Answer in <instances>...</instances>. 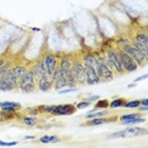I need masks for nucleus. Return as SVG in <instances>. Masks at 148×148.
Listing matches in <instances>:
<instances>
[{
    "label": "nucleus",
    "instance_id": "obj_1",
    "mask_svg": "<svg viewBox=\"0 0 148 148\" xmlns=\"http://www.w3.org/2000/svg\"><path fill=\"white\" fill-rule=\"evenodd\" d=\"M71 72L73 73V76H75V79H76L77 86H85L86 85L85 67H84L81 55H79V53H72Z\"/></svg>",
    "mask_w": 148,
    "mask_h": 148
},
{
    "label": "nucleus",
    "instance_id": "obj_2",
    "mask_svg": "<svg viewBox=\"0 0 148 148\" xmlns=\"http://www.w3.org/2000/svg\"><path fill=\"white\" fill-rule=\"evenodd\" d=\"M105 55L108 56V58L113 62L114 65V72L115 75H119L122 76L124 75V70H123V66H122V61H120V56H119V48L115 46H109L108 48L105 49Z\"/></svg>",
    "mask_w": 148,
    "mask_h": 148
},
{
    "label": "nucleus",
    "instance_id": "obj_3",
    "mask_svg": "<svg viewBox=\"0 0 148 148\" xmlns=\"http://www.w3.org/2000/svg\"><path fill=\"white\" fill-rule=\"evenodd\" d=\"M58 55L60 53H55L51 51H46L42 57L43 65H45V70H46V75L52 77V73L55 72L57 65H58Z\"/></svg>",
    "mask_w": 148,
    "mask_h": 148
},
{
    "label": "nucleus",
    "instance_id": "obj_4",
    "mask_svg": "<svg viewBox=\"0 0 148 148\" xmlns=\"http://www.w3.org/2000/svg\"><path fill=\"white\" fill-rule=\"evenodd\" d=\"M147 129L146 128H140V127H130L127 129H123L120 132H114L109 136V138L115 139V138H132V137H140V136H146Z\"/></svg>",
    "mask_w": 148,
    "mask_h": 148
},
{
    "label": "nucleus",
    "instance_id": "obj_5",
    "mask_svg": "<svg viewBox=\"0 0 148 148\" xmlns=\"http://www.w3.org/2000/svg\"><path fill=\"white\" fill-rule=\"evenodd\" d=\"M95 69H96V72H97V76L100 77V80H101V82L103 81H112V80L115 79V72L113 71V70H110L109 67H108L105 63H103L101 61H100V58H99V56H97V61H96V66H95Z\"/></svg>",
    "mask_w": 148,
    "mask_h": 148
},
{
    "label": "nucleus",
    "instance_id": "obj_6",
    "mask_svg": "<svg viewBox=\"0 0 148 148\" xmlns=\"http://www.w3.org/2000/svg\"><path fill=\"white\" fill-rule=\"evenodd\" d=\"M119 56H120V61H122V66L125 73L134 72L139 69V66L137 65V62L130 57L125 51H123L122 48H119Z\"/></svg>",
    "mask_w": 148,
    "mask_h": 148
},
{
    "label": "nucleus",
    "instance_id": "obj_7",
    "mask_svg": "<svg viewBox=\"0 0 148 148\" xmlns=\"http://www.w3.org/2000/svg\"><path fill=\"white\" fill-rule=\"evenodd\" d=\"M77 112L75 104H58L55 105L51 115L53 116H67V115H73Z\"/></svg>",
    "mask_w": 148,
    "mask_h": 148
},
{
    "label": "nucleus",
    "instance_id": "obj_8",
    "mask_svg": "<svg viewBox=\"0 0 148 148\" xmlns=\"http://www.w3.org/2000/svg\"><path fill=\"white\" fill-rule=\"evenodd\" d=\"M122 49H123V51H125L128 55L132 57V58L137 62V65L139 66V67H143V66H146V65H147V58H148V57H146V56L143 55V53H140L137 48H134L132 45H127V46H124Z\"/></svg>",
    "mask_w": 148,
    "mask_h": 148
},
{
    "label": "nucleus",
    "instance_id": "obj_9",
    "mask_svg": "<svg viewBox=\"0 0 148 148\" xmlns=\"http://www.w3.org/2000/svg\"><path fill=\"white\" fill-rule=\"evenodd\" d=\"M84 62V61H82ZM84 67H85V75H86V85L87 86H92V85H97V84L101 82L100 77L97 76L96 69L95 66L90 65L87 62H84Z\"/></svg>",
    "mask_w": 148,
    "mask_h": 148
},
{
    "label": "nucleus",
    "instance_id": "obj_10",
    "mask_svg": "<svg viewBox=\"0 0 148 148\" xmlns=\"http://www.w3.org/2000/svg\"><path fill=\"white\" fill-rule=\"evenodd\" d=\"M71 62H72V53H60L58 55V67L62 71L66 79V75L71 71Z\"/></svg>",
    "mask_w": 148,
    "mask_h": 148
},
{
    "label": "nucleus",
    "instance_id": "obj_11",
    "mask_svg": "<svg viewBox=\"0 0 148 148\" xmlns=\"http://www.w3.org/2000/svg\"><path fill=\"white\" fill-rule=\"evenodd\" d=\"M118 116H96V118H90L87 119L85 123H82L84 127H97V125H103L106 123H112L116 122Z\"/></svg>",
    "mask_w": 148,
    "mask_h": 148
},
{
    "label": "nucleus",
    "instance_id": "obj_12",
    "mask_svg": "<svg viewBox=\"0 0 148 148\" xmlns=\"http://www.w3.org/2000/svg\"><path fill=\"white\" fill-rule=\"evenodd\" d=\"M52 81H53V89L57 90V91L63 89V87H66V79L63 76L62 71L60 70L58 65H57L55 72L52 73Z\"/></svg>",
    "mask_w": 148,
    "mask_h": 148
},
{
    "label": "nucleus",
    "instance_id": "obj_13",
    "mask_svg": "<svg viewBox=\"0 0 148 148\" xmlns=\"http://www.w3.org/2000/svg\"><path fill=\"white\" fill-rule=\"evenodd\" d=\"M28 67H29V70L32 71L33 76H34L36 82H37V80H38L39 77L43 76V75L46 73L45 65H43V61H42V57H39V58H37V60H36V61H33Z\"/></svg>",
    "mask_w": 148,
    "mask_h": 148
},
{
    "label": "nucleus",
    "instance_id": "obj_14",
    "mask_svg": "<svg viewBox=\"0 0 148 148\" xmlns=\"http://www.w3.org/2000/svg\"><path fill=\"white\" fill-rule=\"evenodd\" d=\"M37 89L42 92H47L49 90L53 89V81H52V77L47 76L46 73L43 76H41L38 80H37Z\"/></svg>",
    "mask_w": 148,
    "mask_h": 148
},
{
    "label": "nucleus",
    "instance_id": "obj_15",
    "mask_svg": "<svg viewBox=\"0 0 148 148\" xmlns=\"http://www.w3.org/2000/svg\"><path fill=\"white\" fill-rule=\"evenodd\" d=\"M0 109L8 113H16L22 110V104L14 101H0Z\"/></svg>",
    "mask_w": 148,
    "mask_h": 148
},
{
    "label": "nucleus",
    "instance_id": "obj_16",
    "mask_svg": "<svg viewBox=\"0 0 148 148\" xmlns=\"http://www.w3.org/2000/svg\"><path fill=\"white\" fill-rule=\"evenodd\" d=\"M16 90H19L23 94H32L36 92L37 90V82H28V84H18Z\"/></svg>",
    "mask_w": 148,
    "mask_h": 148
},
{
    "label": "nucleus",
    "instance_id": "obj_17",
    "mask_svg": "<svg viewBox=\"0 0 148 148\" xmlns=\"http://www.w3.org/2000/svg\"><path fill=\"white\" fill-rule=\"evenodd\" d=\"M132 39H134V41H137V42H139L140 45L148 47V34H147V32L144 31V29H139V31H137L132 36Z\"/></svg>",
    "mask_w": 148,
    "mask_h": 148
},
{
    "label": "nucleus",
    "instance_id": "obj_18",
    "mask_svg": "<svg viewBox=\"0 0 148 148\" xmlns=\"http://www.w3.org/2000/svg\"><path fill=\"white\" fill-rule=\"evenodd\" d=\"M21 115L16 113H8V112H4V110L0 109V124L1 123H6V122H12L14 119H19Z\"/></svg>",
    "mask_w": 148,
    "mask_h": 148
},
{
    "label": "nucleus",
    "instance_id": "obj_19",
    "mask_svg": "<svg viewBox=\"0 0 148 148\" xmlns=\"http://www.w3.org/2000/svg\"><path fill=\"white\" fill-rule=\"evenodd\" d=\"M19 120H21V122L27 127H36L37 124H38V122H39L37 115H29V114L21 116L19 118Z\"/></svg>",
    "mask_w": 148,
    "mask_h": 148
},
{
    "label": "nucleus",
    "instance_id": "obj_20",
    "mask_svg": "<svg viewBox=\"0 0 148 148\" xmlns=\"http://www.w3.org/2000/svg\"><path fill=\"white\" fill-rule=\"evenodd\" d=\"M27 70H28V65H25V63H13V66H12V71L14 72V75L16 79H19L23 73H24Z\"/></svg>",
    "mask_w": 148,
    "mask_h": 148
},
{
    "label": "nucleus",
    "instance_id": "obj_21",
    "mask_svg": "<svg viewBox=\"0 0 148 148\" xmlns=\"http://www.w3.org/2000/svg\"><path fill=\"white\" fill-rule=\"evenodd\" d=\"M28 82H36V79H34V76H33L32 71L29 70V67H28V70L18 79V84H28Z\"/></svg>",
    "mask_w": 148,
    "mask_h": 148
},
{
    "label": "nucleus",
    "instance_id": "obj_22",
    "mask_svg": "<svg viewBox=\"0 0 148 148\" xmlns=\"http://www.w3.org/2000/svg\"><path fill=\"white\" fill-rule=\"evenodd\" d=\"M109 115V110L108 109H99V110H91V112L86 113L85 118L90 119V118H96V116H108Z\"/></svg>",
    "mask_w": 148,
    "mask_h": 148
},
{
    "label": "nucleus",
    "instance_id": "obj_23",
    "mask_svg": "<svg viewBox=\"0 0 148 148\" xmlns=\"http://www.w3.org/2000/svg\"><path fill=\"white\" fill-rule=\"evenodd\" d=\"M125 101V97H114L112 101H109V108L110 109H120V108H123Z\"/></svg>",
    "mask_w": 148,
    "mask_h": 148
},
{
    "label": "nucleus",
    "instance_id": "obj_24",
    "mask_svg": "<svg viewBox=\"0 0 148 148\" xmlns=\"http://www.w3.org/2000/svg\"><path fill=\"white\" fill-rule=\"evenodd\" d=\"M99 109H109V100L108 99H97L95 104L92 105L91 110H99Z\"/></svg>",
    "mask_w": 148,
    "mask_h": 148
},
{
    "label": "nucleus",
    "instance_id": "obj_25",
    "mask_svg": "<svg viewBox=\"0 0 148 148\" xmlns=\"http://www.w3.org/2000/svg\"><path fill=\"white\" fill-rule=\"evenodd\" d=\"M38 140L41 143H43V144H47V143H57V142H60V137L58 136H48V134H46V136H42Z\"/></svg>",
    "mask_w": 148,
    "mask_h": 148
},
{
    "label": "nucleus",
    "instance_id": "obj_26",
    "mask_svg": "<svg viewBox=\"0 0 148 148\" xmlns=\"http://www.w3.org/2000/svg\"><path fill=\"white\" fill-rule=\"evenodd\" d=\"M130 45H132V46L134 47V48H137L140 53H143V55L146 56V57H148V47H147V46L140 45L139 42L134 41V39H132V38H130Z\"/></svg>",
    "mask_w": 148,
    "mask_h": 148
},
{
    "label": "nucleus",
    "instance_id": "obj_27",
    "mask_svg": "<svg viewBox=\"0 0 148 148\" xmlns=\"http://www.w3.org/2000/svg\"><path fill=\"white\" fill-rule=\"evenodd\" d=\"M127 45H130V38H128V37H119V38L114 39V46L118 48H123Z\"/></svg>",
    "mask_w": 148,
    "mask_h": 148
},
{
    "label": "nucleus",
    "instance_id": "obj_28",
    "mask_svg": "<svg viewBox=\"0 0 148 148\" xmlns=\"http://www.w3.org/2000/svg\"><path fill=\"white\" fill-rule=\"evenodd\" d=\"M146 119L140 115V116H137V118H133V119H129V120H124V122H119V124L122 125H134V124H139V123H144Z\"/></svg>",
    "mask_w": 148,
    "mask_h": 148
},
{
    "label": "nucleus",
    "instance_id": "obj_29",
    "mask_svg": "<svg viewBox=\"0 0 148 148\" xmlns=\"http://www.w3.org/2000/svg\"><path fill=\"white\" fill-rule=\"evenodd\" d=\"M140 105V100H128L124 103L123 108L124 109H137L138 106Z\"/></svg>",
    "mask_w": 148,
    "mask_h": 148
},
{
    "label": "nucleus",
    "instance_id": "obj_30",
    "mask_svg": "<svg viewBox=\"0 0 148 148\" xmlns=\"http://www.w3.org/2000/svg\"><path fill=\"white\" fill-rule=\"evenodd\" d=\"M75 106H76L77 110H80V109H86V108H90V106H91V103L86 101V100H80L79 103L75 104Z\"/></svg>",
    "mask_w": 148,
    "mask_h": 148
},
{
    "label": "nucleus",
    "instance_id": "obj_31",
    "mask_svg": "<svg viewBox=\"0 0 148 148\" xmlns=\"http://www.w3.org/2000/svg\"><path fill=\"white\" fill-rule=\"evenodd\" d=\"M25 113H27V114H29V115H37V116H38V114H39L38 106H34V108H27Z\"/></svg>",
    "mask_w": 148,
    "mask_h": 148
},
{
    "label": "nucleus",
    "instance_id": "obj_32",
    "mask_svg": "<svg viewBox=\"0 0 148 148\" xmlns=\"http://www.w3.org/2000/svg\"><path fill=\"white\" fill-rule=\"evenodd\" d=\"M76 91H77L76 87H67V89H61V90H58V94H60V95H65V94L76 92Z\"/></svg>",
    "mask_w": 148,
    "mask_h": 148
},
{
    "label": "nucleus",
    "instance_id": "obj_33",
    "mask_svg": "<svg viewBox=\"0 0 148 148\" xmlns=\"http://www.w3.org/2000/svg\"><path fill=\"white\" fill-rule=\"evenodd\" d=\"M18 144L16 140H13V142H5V140H1L0 139V147H14Z\"/></svg>",
    "mask_w": 148,
    "mask_h": 148
},
{
    "label": "nucleus",
    "instance_id": "obj_34",
    "mask_svg": "<svg viewBox=\"0 0 148 148\" xmlns=\"http://www.w3.org/2000/svg\"><path fill=\"white\" fill-rule=\"evenodd\" d=\"M97 99H100V96L99 95H89L86 97V99H82V100H86V101H89V103H95Z\"/></svg>",
    "mask_w": 148,
    "mask_h": 148
},
{
    "label": "nucleus",
    "instance_id": "obj_35",
    "mask_svg": "<svg viewBox=\"0 0 148 148\" xmlns=\"http://www.w3.org/2000/svg\"><path fill=\"white\" fill-rule=\"evenodd\" d=\"M147 79V75L144 73V75H142V76H139V77H137V79H134V84H137V82H139V81H142V80H146Z\"/></svg>",
    "mask_w": 148,
    "mask_h": 148
},
{
    "label": "nucleus",
    "instance_id": "obj_36",
    "mask_svg": "<svg viewBox=\"0 0 148 148\" xmlns=\"http://www.w3.org/2000/svg\"><path fill=\"white\" fill-rule=\"evenodd\" d=\"M137 109H139V113H146L147 112V110H148V105H139V106H138L137 108Z\"/></svg>",
    "mask_w": 148,
    "mask_h": 148
},
{
    "label": "nucleus",
    "instance_id": "obj_37",
    "mask_svg": "<svg viewBox=\"0 0 148 148\" xmlns=\"http://www.w3.org/2000/svg\"><path fill=\"white\" fill-rule=\"evenodd\" d=\"M8 58H5V57H3V56H0V67H1L3 65H4V62L6 61Z\"/></svg>",
    "mask_w": 148,
    "mask_h": 148
},
{
    "label": "nucleus",
    "instance_id": "obj_38",
    "mask_svg": "<svg viewBox=\"0 0 148 148\" xmlns=\"http://www.w3.org/2000/svg\"><path fill=\"white\" fill-rule=\"evenodd\" d=\"M140 105H148V99L147 97H144V99L140 100Z\"/></svg>",
    "mask_w": 148,
    "mask_h": 148
},
{
    "label": "nucleus",
    "instance_id": "obj_39",
    "mask_svg": "<svg viewBox=\"0 0 148 148\" xmlns=\"http://www.w3.org/2000/svg\"><path fill=\"white\" fill-rule=\"evenodd\" d=\"M25 140H32V139H36V136H25L24 137Z\"/></svg>",
    "mask_w": 148,
    "mask_h": 148
},
{
    "label": "nucleus",
    "instance_id": "obj_40",
    "mask_svg": "<svg viewBox=\"0 0 148 148\" xmlns=\"http://www.w3.org/2000/svg\"><path fill=\"white\" fill-rule=\"evenodd\" d=\"M134 86H136V84H129V85H128V87H134Z\"/></svg>",
    "mask_w": 148,
    "mask_h": 148
}]
</instances>
